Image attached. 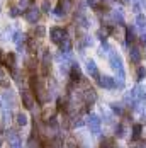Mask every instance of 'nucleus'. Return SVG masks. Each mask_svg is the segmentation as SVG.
<instances>
[{
	"label": "nucleus",
	"instance_id": "obj_8",
	"mask_svg": "<svg viewBox=\"0 0 146 148\" xmlns=\"http://www.w3.org/2000/svg\"><path fill=\"white\" fill-rule=\"evenodd\" d=\"M111 65H112L117 72H119V75H124V70H122V61H121V58H119V55H116V53H112V55H111Z\"/></svg>",
	"mask_w": 146,
	"mask_h": 148
},
{
	"label": "nucleus",
	"instance_id": "obj_4",
	"mask_svg": "<svg viewBox=\"0 0 146 148\" xmlns=\"http://www.w3.org/2000/svg\"><path fill=\"white\" fill-rule=\"evenodd\" d=\"M26 21L27 22H31V24H36V21L39 19V15H41V12H39V9L38 7H31V9H27L26 10Z\"/></svg>",
	"mask_w": 146,
	"mask_h": 148
},
{
	"label": "nucleus",
	"instance_id": "obj_19",
	"mask_svg": "<svg viewBox=\"0 0 146 148\" xmlns=\"http://www.w3.org/2000/svg\"><path fill=\"white\" fill-rule=\"evenodd\" d=\"M3 101H5V104H10V106H14V94L12 92H5L3 94Z\"/></svg>",
	"mask_w": 146,
	"mask_h": 148
},
{
	"label": "nucleus",
	"instance_id": "obj_20",
	"mask_svg": "<svg viewBox=\"0 0 146 148\" xmlns=\"http://www.w3.org/2000/svg\"><path fill=\"white\" fill-rule=\"evenodd\" d=\"M126 41H128V43H132V41H134V32H132L131 27L126 29Z\"/></svg>",
	"mask_w": 146,
	"mask_h": 148
},
{
	"label": "nucleus",
	"instance_id": "obj_22",
	"mask_svg": "<svg viewBox=\"0 0 146 148\" xmlns=\"http://www.w3.org/2000/svg\"><path fill=\"white\" fill-rule=\"evenodd\" d=\"M2 118H3V123H9V121L12 119V114H10V111H9V109H3V116H2Z\"/></svg>",
	"mask_w": 146,
	"mask_h": 148
},
{
	"label": "nucleus",
	"instance_id": "obj_17",
	"mask_svg": "<svg viewBox=\"0 0 146 148\" xmlns=\"http://www.w3.org/2000/svg\"><path fill=\"white\" fill-rule=\"evenodd\" d=\"M141 131H143V126L141 124H134L132 126V140H139L141 138Z\"/></svg>",
	"mask_w": 146,
	"mask_h": 148
},
{
	"label": "nucleus",
	"instance_id": "obj_21",
	"mask_svg": "<svg viewBox=\"0 0 146 148\" xmlns=\"http://www.w3.org/2000/svg\"><path fill=\"white\" fill-rule=\"evenodd\" d=\"M46 29H44V26H36V29H34V34L38 36V38H43Z\"/></svg>",
	"mask_w": 146,
	"mask_h": 148
},
{
	"label": "nucleus",
	"instance_id": "obj_30",
	"mask_svg": "<svg viewBox=\"0 0 146 148\" xmlns=\"http://www.w3.org/2000/svg\"><path fill=\"white\" fill-rule=\"evenodd\" d=\"M0 147H2V138H0Z\"/></svg>",
	"mask_w": 146,
	"mask_h": 148
},
{
	"label": "nucleus",
	"instance_id": "obj_11",
	"mask_svg": "<svg viewBox=\"0 0 146 148\" xmlns=\"http://www.w3.org/2000/svg\"><path fill=\"white\" fill-rule=\"evenodd\" d=\"M14 41H15V45H17V48H19V51L24 48V41H26V34L24 32H20V31H17L14 34Z\"/></svg>",
	"mask_w": 146,
	"mask_h": 148
},
{
	"label": "nucleus",
	"instance_id": "obj_3",
	"mask_svg": "<svg viewBox=\"0 0 146 148\" xmlns=\"http://www.w3.org/2000/svg\"><path fill=\"white\" fill-rule=\"evenodd\" d=\"M20 97H22L24 107H26V109H32V106H34V94L29 92V90H22V92H20Z\"/></svg>",
	"mask_w": 146,
	"mask_h": 148
},
{
	"label": "nucleus",
	"instance_id": "obj_24",
	"mask_svg": "<svg viewBox=\"0 0 146 148\" xmlns=\"http://www.w3.org/2000/svg\"><path fill=\"white\" fill-rule=\"evenodd\" d=\"M116 133H117V136H119V138H121V136H124V133H126V128H124V124H119V126H117Z\"/></svg>",
	"mask_w": 146,
	"mask_h": 148
},
{
	"label": "nucleus",
	"instance_id": "obj_33",
	"mask_svg": "<svg viewBox=\"0 0 146 148\" xmlns=\"http://www.w3.org/2000/svg\"><path fill=\"white\" fill-rule=\"evenodd\" d=\"M0 130H2V128H0Z\"/></svg>",
	"mask_w": 146,
	"mask_h": 148
},
{
	"label": "nucleus",
	"instance_id": "obj_32",
	"mask_svg": "<svg viewBox=\"0 0 146 148\" xmlns=\"http://www.w3.org/2000/svg\"><path fill=\"white\" fill-rule=\"evenodd\" d=\"M29 2H32V0H29Z\"/></svg>",
	"mask_w": 146,
	"mask_h": 148
},
{
	"label": "nucleus",
	"instance_id": "obj_7",
	"mask_svg": "<svg viewBox=\"0 0 146 148\" xmlns=\"http://www.w3.org/2000/svg\"><path fill=\"white\" fill-rule=\"evenodd\" d=\"M70 78H72L73 84H80V82L83 80V77H82V72H80L78 65H73V66H72V72H70Z\"/></svg>",
	"mask_w": 146,
	"mask_h": 148
},
{
	"label": "nucleus",
	"instance_id": "obj_28",
	"mask_svg": "<svg viewBox=\"0 0 146 148\" xmlns=\"http://www.w3.org/2000/svg\"><path fill=\"white\" fill-rule=\"evenodd\" d=\"M10 15H12V17H17V15H19V9L12 5V7H10Z\"/></svg>",
	"mask_w": 146,
	"mask_h": 148
},
{
	"label": "nucleus",
	"instance_id": "obj_14",
	"mask_svg": "<svg viewBox=\"0 0 146 148\" xmlns=\"http://www.w3.org/2000/svg\"><path fill=\"white\" fill-rule=\"evenodd\" d=\"M55 114H56V109H55V107H44L43 119L44 121H49L51 118H55Z\"/></svg>",
	"mask_w": 146,
	"mask_h": 148
},
{
	"label": "nucleus",
	"instance_id": "obj_12",
	"mask_svg": "<svg viewBox=\"0 0 146 148\" xmlns=\"http://www.w3.org/2000/svg\"><path fill=\"white\" fill-rule=\"evenodd\" d=\"M87 70L90 77H93V78H99V70H97V66H95V63L92 61V60H88L87 61Z\"/></svg>",
	"mask_w": 146,
	"mask_h": 148
},
{
	"label": "nucleus",
	"instance_id": "obj_25",
	"mask_svg": "<svg viewBox=\"0 0 146 148\" xmlns=\"http://www.w3.org/2000/svg\"><path fill=\"white\" fill-rule=\"evenodd\" d=\"M112 109H114V112H117V114H122L124 112V109H122L121 104H112Z\"/></svg>",
	"mask_w": 146,
	"mask_h": 148
},
{
	"label": "nucleus",
	"instance_id": "obj_15",
	"mask_svg": "<svg viewBox=\"0 0 146 148\" xmlns=\"http://www.w3.org/2000/svg\"><path fill=\"white\" fill-rule=\"evenodd\" d=\"M15 124H17L19 128L26 126V124H27V116H26L24 112H19V114L15 116Z\"/></svg>",
	"mask_w": 146,
	"mask_h": 148
},
{
	"label": "nucleus",
	"instance_id": "obj_16",
	"mask_svg": "<svg viewBox=\"0 0 146 148\" xmlns=\"http://www.w3.org/2000/svg\"><path fill=\"white\" fill-rule=\"evenodd\" d=\"M100 148H116V140H114L112 136L104 138L102 143H100Z\"/></svg>",
	"mask_w": 146,
	"mask_h": 148
},
{
	"label": "nucleus",
	"instance_id": "obj_2",
	"mask_svg": "<svg viewBox=\"0 0 146 148\" xmlns=\"http://www.w3.org/2000/svg\"><path fill=\"white\" fill-rule=\"evenodd\" d=\"M95 101H97V94H95V90L90 89V87H87V89L83 90V102H85V106L90 107Z\"/></svg>",
	"mask_w": 146,
	"mask_h": 148
},
{
	"label": "nucleus",
	"instance_id": "obj_5",
	"mask_svg": "<svg viewBox=\"0 0 146 148\" xmlns=\"http://www.w3.org/2000/svg\"><path fill=\"white\" fill-rule=\"evenodd\" d=\"M65 36H66V31L63 29V27H53V29H51V39H53V43H56V45H59V43L63 41Z\"/></svg>",
	"mask_w": 146,
	"mask_h": 148
},
{
	"label": "nucleus",
	"instance_id": "obj_27",
	"mask_svg": "<svg viewBox=\"0 0 146 148\" xmlns=\"http://www.w3.org/2000/svg\"><path fill=\"white\" fill-rule=\"evenodd\" d=\"M114 21H116V22H122V14H121L119 10L114 12Z\"/></svg>",
	"mask_w": 146,
	"mask_h": 148
},
{
	"label": "nucleus",
	"instance_id": "obj_26",
	"mask_svg": "<svg viewBox=\"0 0 146 148\" xmlns=\"http://www.w3.org/2000/svg\"><path fill=\"white\" fill-rule=\"evenodd\" d=\"M41 9H43L44 12H49L51 10V5H49V0H44L43 5H41Z\"/></svg>",
	"mask_w": 146,
	"mask_h": 148
},
{
	"label": "nucleus",
	"instance_id": "obj_10",
	"mask_svg": "<svg viewBox=\"0 0 146 148\" xmlns=\"http://www.w3.org/2000/svg\"><path fill=\"white\" fill-rule=\"evenodd\" d=\"M3 65H5L10 72H14L15 70V55L14 53H7V55H5V61H3Z\"/></svg>",
	"mask_w": 146,
	"mask_h": 148
},
{
	"label": "nucleus",
	"instance_id": "obj_6",
	"mask_svg": "<svg viewBox=\"0 0 146 148\" xmlns=\"http://www.w3.org/2000/svg\"><path fill=\"white\" fill-rule=\"evenodd\" d=\"M49 65H51V53L49 51H44L43 60H41V73L43 75L49 73Z\"/></svg>",
	"mask_w": 146,
	"mask_h": 148
},
{
	"label": "nucleus",
	"instance_id": "obj_1",
	"mask_svg": "<svg viewBox=\"0 0 146 148\" xmlns=\"http://www.w3.org/2000/svg\"><path fill=\"white\" fill-rule=\"evenodd\" d=\"M87 124L88 128H90V131L93 134H99L100 133V119H99V116H95V114H90L87 119Z\"/></svg>",
	"mask_w": 146,
	"mask_h": 148
},
{
	"label": "nucleus",
	"instance_id": "obj_29",
	"mask_svg": "<svg viewBox=\"0 0 146 148\" xmlns=\"http://www.w3.org/2000/svg\"><path fill=\"white\" fill-rule=\"evenodd\" d=\"M66 148H78V145H75V143H68Z\"/></svg>",
	"mask_w": 146,
	"mask_h": 148
},
{
	"label": "nucleus",
	"instance_id": "obj_9",
	"mask_svg": "<svg viewBox=\"0 0 146 148\" xmlns=\"http://www.w3.org/2000/svg\"><path fill=\"white\" fill-rule=\"evenodd\" d=\"M99 85L104 87V89H114V87H116V80L111 78V77H100Z\"/></svg>",
	"mask_w": 146,
	"mask_h": 148
},
{
	"label": "nucleus",
	"instance_id": "obj_31",
	"mask_svg": "<svg viewBox=\"0 0 146 148\" xmlns=\"http://www.w3.org/2000/svg\"><path fill=\"white\" fill-rule=\"evenodd\" d=\"M0 63H2V56H0Z\"/></svg>",
	"mask_w": 146,
	"mask_h": 148
},
{
	"label": "nucleus",
	"instance_id": "obj_13",
	"mask_svg": "<svg viewBox=\"0 0 146 148\" xmlns=\"http://www.w3.org/2000/svg\"><path fill=\"white\" fill-rule=\"evenodd\" d=\"M129 60H131L132 63H138L139 60H141V51H139V48H131V53H129Z\"/></svg>",
	"mask_w": 146,
	"mask_h": 148
},
{
	"label": "nucleus",
	"instance_id": "obj_23",
	"mask_svg": "<svg viewBox=\"0 0 146 148\" xmlns=\"http://www.w3.org/2000/svg\"><path fill=\"white\" fill-rule=\"evenodd\" d=\"M146 77V70H145V66H139L138 68V80H143Z\"/></svg>",
	"mask_w": 146,
	"mask_h": 148
},
{
	"label": "nucleus",
	"instance_id": "obj_18",
	"mask_svg": "<svg viewBox=\"0 0 146 148\" xmlns=\"http://www.w3.org/2000/svg\"><path fill=\"white\" fill-rule=\"evenodd\" d=\"M58 109L63 111V112H68V101L63 99V97H59L58 99Z\"/></svg>",
	"mask_w": 146,
	"mask_h": 148
}]
</instances>
